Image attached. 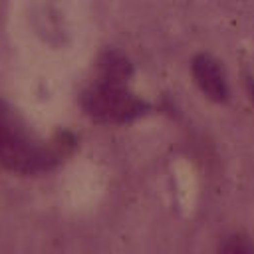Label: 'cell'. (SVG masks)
<instances>
[{"label":"cell","instance_id":"1","mask_svg":"<svg viewBox=\"0 0 254 254\" xmlns=\"http://www.w3.org/2000/svg\"><path fill=\"white\" fill-rule=\"evenodd\" d=\"M67 137L40 141L24 119L4 101H0V165L14 173H38L50 169L65 153Z\"/></svg>","mask_w":254,"mask_h":254},{"label":"cell","instance_id":"2","mask_svg":"<svg viewBox=\"0 0 254 254\" xmlns=\"http://www.w3.org/2000/svg\"><path fill=\"white\" fill-rule=\"evenodd\" d=\"M81 103L93 119L109 123H125L145 111V103L129 93L125 83H113L103 79H99L83 93Z\"/></svg>","mask_w":254,"mask_h":254},{"label":"cell","instance_id":"3","mask_svg":"<svg viewBox=\"0 0 254 254\" xmlns=\"http://www.w3.org/2000/svg\"><path fill=\"white\" fill-rule=\"evenodd\" d=\"M192 75L202 93L214 101H224L228 95V85L218 62L206 54H200L192 60Z\"/></svg>","mask_w":254,"mask_h":254},{"label":"cell","instance_id":"4","mask_svg":"<svg viewBox=\"0 0 254 254\" xmlns=\"http://www.w3.org/2000/svg\"><path fill=\"white\" fill-rule=\"evenodd\" d=\"M131 75V65L129 62L119 56V54H105L101 60V79L103 81H113V83H127Z\"/></svg>","mask_w":254,"mask_h":254}]
</instances>
